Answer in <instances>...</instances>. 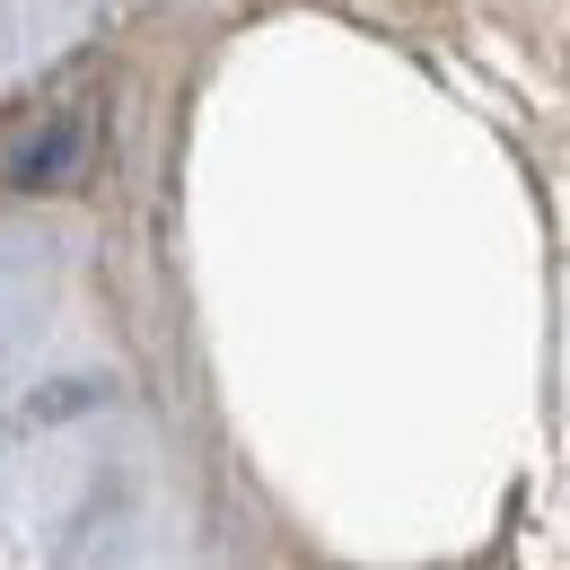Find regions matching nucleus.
Returning a JSON list of instances; mask_svg holds the SVG:
<instances>
[{
  "label": "nucleus",
  "instance_id": "nucleus-1",
  "mask_svg": "<svg viewBox=\"0 0 570 570\" xmlns=\"http://www.w3.org/2000/svg\"><path fill=\"white\" fill-rule=\"evenodd\" d=\"M79 167H88V124H79V115H45L27 141L0 149V176H9L18 194H53V185H71Z\"/></svg>",
  "mask_w": 570,
  "mask_h": 570
}]
</instances>
